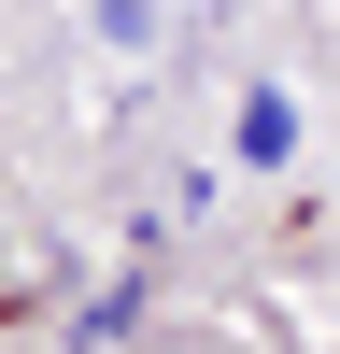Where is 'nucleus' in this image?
Wrapping results in <instances>:
<instances>
[{
	"label": "nucleus",
	"mask_w": 340,
	"mask_h": 354,
	"mask_svg": "<svg viewBox=\"0 0 340 354\" xmlns=\"http://www.w3.org/2000/svg\"><path fill=\"white\" fill-rule=\"evenodd\" d=\"M241 156H270V170L298 156V100H283V85H255V100H241Z\"/></svg>",
	"instance_id": "nucleus-1"
},
{
	"label": "nucleus",
	"mask_w": 340,
	"mask_h": 354,
	"mask_svg": "<svg viewBox=\"0 0 340 354\" xmlns=\"http://www.w3.org/2000/svg\"><path fill=\"white\" fill-rule=\"evenodd\" d=\"M100 43H156V0H100Z\"/></svg>",
	"instance_id": "nucleus-2"
}]
</instances>
